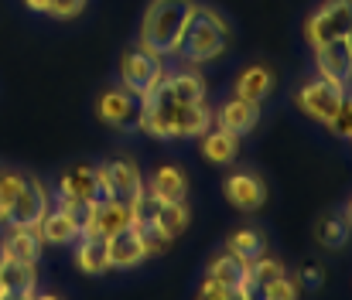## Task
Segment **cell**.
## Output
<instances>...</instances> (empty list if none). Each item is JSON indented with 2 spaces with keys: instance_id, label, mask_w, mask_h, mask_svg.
<instances>
[{
  "instance_id": "obj_1",
  "label": "cell",
  "mask_w": 352,
  "mask_h": 300,
  "mask_svg": "<svg viewBox=\"0 0 352 300\" xmlns=\"http://www.w3.org/2000/svg\"><path fill=\"white\" fill-rule=\"evenodd\" d=\"M212 126V109L209 102H178L168 96L164 86H157L144 100V119L140 133L154 140H195Z\"/></svg>"
},
{
  "instance_id": "obj_2",
  "label": "cell",
  "mask_w": 352,
  "mask_h": 300,
  "mask_svg": "<svg viewBox=\"0 0 352 300\" xmlns=\"http://www.w3.org/2000/svg\"><path fill=\"white\" fill-rule=\"evenodd\" d=\"M226 48H230V24H226V17L219 10L199 3L192 10V17H188V24H185L171 58H178L182 65L199 69L206 62H216Z\"/></svg>"
},
{
  "instance_id": "obj_3",
  "label": "cell",
  "mask_w": 352,
  "mask_h": 300,
  "mask_svg": "<svg viewBox=\"0 0 352 300\" xmlns=\"http://www.w3.org/2000/svg\"><path fill=\"white\" fill-rule=\"evenodd\" d=\"M195 7H199L195 0H151L147 10H144V21H140V41L137 45L161 55V58H171Z\"/></svg>"
},
{
  "instance_id": "obj_4",
  "label": "cell",
  "mask_w": 352,
  "mask_h": 300,
  "mask_svg": "<svg viewBox=\"0 0 352 300\" xmlns=\"http://www.w3.org/2000/svg\"><path fill=\"white\" fill-rule=\"evenodd\" d=\"M164 62H168V58H161V55H154V51H147V48H140V45L126 48V51L120 55V86H123L126 93L147 100V96L161 86V79L168 76V65H164Z\"/></svg>"
},
{
  "instance_id": "obj_5",
  "label": "cell",
  "mask_w": 352,
  "mask_h": 300,
  "mask_svg": "<svg viewBox=\"0 0 352 300\" xmlns=\"http://www.w3.org/2000/svg\"><path fill=\"white\" fill-rule=\"evenodd\" d=\"M352 34V3L349 0H322L308 21H305V41L311 48H322L329 41L349 38Z\"/></svg>"
},
{
  "instance_id": "obj_6",
  "label": "cell",
  "mask_w": 352,
  "mask_h": 300,
  "mask_svg": "<svg viewBox=\"0 0 352 300\" xmlns=\"http://www.w3.org/2000/svg\"><path fill=\"white\" fill-rule=\"evenodd\" d=\"M96 116L103 126H110L113 133H140V119H144V100L126 93L123 86L107 89L96 102Z\"/></svg>"
},
{
  "instance_id": "obj_7",
  "label": "cell",
  "mask_w": 352,
  "mask_h": 300,
  "mask_svg": "<svg viewBox=\"0 0 352 300\" xmlns=\"http://www.w3.org/2000/svg\"><path fill=\"white\" fill-rule=\"evenodd\" d=\"M96 174H100V188H103V198L110 201H123V205H137V198L144 195V174L137 164L130 161H103L96 164Z\"/></svg>"
},
{
  "instance_id": "obj_8",
  "label": "cell",
  "mask_w": 352,
  "mask_h": 300,
  "mask_svg": "<svg viewBox=\"0 0 352 300\" xmlns=\"http://www.w3.org/2000/svg\"><path fill=\"white\" fill-rule=\"evenodd\" d=\"M349 100V93L346 89H339L336 82H329V79H308L305 86H298V93H294V106L308 116V119H315V123H329L332 119V113L342 106V102Z\"/></svg>"
},
{
  "instance_id": "obj_9",
  "label": "cell",
  "mask_w": 352,
  "mask_h": 300,
  "mask_svg": "<svg viewBox=\"0 0 352 300\" xmlns=\"http://www.w3.org/2000/svg\"><path fill=\"white\" fill-rule=\"evenodd\" d=\"M48 205H52L48 188H45L38 178H28V174H24V181H21L17 195H14V201H10V211H7V222H3V229H7V225L34 229V225L41 222V215L48 211Z\"/></svg>"
},
{
  "instance_id": "obj_10",
  "label": "cell",
  "mask_w": 352,
  "mask_h": 300,
  "mask_svg": "<svg viewBox=\"0 0 352 300\" xmlns=\"http://www.w3.org/2000/svg\"><path fill=\"white\" fill-rule=\"evenodd\" d=\"M206 277L216 280V284H223V287L233 294V300L253 297V290H250V263H243L230 249H219V253L206 263Z\"/></svg>"
},
{
  "instance_id": "obj_11",
  "label": "cell",
  "mask_w": 352,
  "mask_h": 300,
  "mask_svg": "<svg viewBox=\"0 0 352 300\" xmlns=\"http://www.w3.org/2000/svg\"><path fill=\"white\" fill-rule=\"evenodd\" d=\"M55 198H69V201H96L103 198V188H100V174H96V164H69L62 174H58V185H55Z\"/></svg>"
},
{
  "instance_id": "obj_12",
  "label": "cell",
  "mask_w": 352,
  "mask_h": 300,
  "mask_svg": "<svg viewBox=\"0 0 352 300\" xmlns=\"http://www.w3.org/2000/svg\"><path fill=\"white\" fill-rule=\"evenodd\" d=\"M349 69H352V38L329 41L322 48H315V72L329 82H336L339 89L349 93Z\"/></svg>"
},
{
  "instance_id": "obj_13",
  "label": "cell",
  "mask_w": 352,
  "mask_h": 300,
  "mask_svg": "<svg viewBox=\"0 0 352 300\" xmlns=\"http://www.w3.org/2000/svg\"><path fill=\"white\" fill-rule=\"evenodd\" d=\"M107 259H110V270H133L147 259V249L133 222L117 229L113 235H107Z\"/></svg>"
},
{
  "instance_id": "obj_14",
  "label": "cell",
  "mask_w": 352,
  "mask_h": 300,
  "mask_svg": "<svg viewBox=\"0 0 352 300\" xmlns=\"http://www.w3.org/2000/svg\"><path fill=\"white\" fill-rule=\"evenodd\" d=\"M260 123V102H250V100H226L219 109H212V126L226 130V133H236V137H246L253 133Z\"/></svg>"
},
{
  "instance_id": "obj_15",
  "label": "cell",
  "mask_w": 352,
  "mask_h": 300,
  "mask_svg": "<svg viewBox=\"0 0 352 300\" xmlns=\"http://www.w3.org/2000/svg\"><path fill=\"white\" fill-rule=\"evenodd\" d=\"M34 229H38V235H41L45 246H76V239L86 232V229H82L62 205H55V201L48 205V211L41 215V222H38Z\"/></svg>"
},
{
  "instance_id": "obj_16",
  "label": "cell",
  "mask_w": 352,
  "mask_h": 300,
  "mask_svg": "<svg viewBox=\"0 0 352 300\" xmlns=\"http://www.w3.org/2000/svg\"><path fill=\"white\" fill-rule=\"evenodd\" d=\"M0 297L10 300H28L38 297V270L34 263H21V259H7L0 263Z\"/></svg>"
},
{
  "instance_id": "obj_17",
  "label": "cell",
  "mask_w": 352,
  "mask_h": 300,
  "mask_svg": "<svg viewBox=\"0 0 352 300\" xmlns=\"http://www.w3.org/2000/svg\"><path fill=\"white\" fill-rule=\"evenodd\" d=\"M223 192H226L230 205L239 208V211H256L267 201V185L253 171H236V174H230L226 185H223Z\"/></svg>"
},
{
  "instance_id": "obj_18",
  "label": "cell",
  "mask_w": 352,
  "mask_h": 300,
  "mask_svg": "<svg viewBox=\"0 0 352 300\" xmlns=\"http://www.w3.org/2000/svg\"><path fill=\"white\" fill-rule=\"evenodd\" d=\"M41 249H45V242H41L38 229L7 225V232L0 235V256H7V259H21V263H34L38 266Z\"/></svg>"
},
{
  "instance_id": "obj_19",
  "label": "cell",
  "mask_w": 352,
  "mask_h": 300,
  "mask_svg": "<svg viewBox=\"0 0 352 300\" xmlns=\"http://www.w3.org/2000/svg\"><path fill=\"white\" fill-rule=\"evenodd\" d=\"M76 266L86 273V277H103L110 270V259H107V235L100 232H82L76 239Z\"/></svg>"
},
{
  "instance_id": "obj_20",
  "label": "cell",
  "mask_w": 352,
  "mask_h": 300,
  "mask_svg": "<svg viewBox=\"0 0 352 300\" xmlns=\"http://www.w3.org/2000/svg\"><path fill=\"white\" fill-rule=\"evenodd\" d=\"M161 86L168 89V96H175L178 102H206L209 100L206 79H202L192 65H182L178 72H168V76L161 79Z\"/></svg>"
},
{
  "instance_id": "obj_21",
  "label": "cell",
  "mask_w": 352,
  "mask_h": 300,
  "mask_svg": "<svg viewBox=\"0 0 352 300\" xmlns=\"http://www.w3.org/2000/svg\"><path fill=\"white\" fill-rule=\"evenodd\" d=\"M199 147H202V157L209 161V164H233L236 157H239V137L236 133H226V130H219V126H209L202 137H199Z\"/></svg>"
},
{
  "instance_id": "obj_22",
  "label": "cell",
  "mask_w": 352,
  "mask_h": 300,
  "mask_svg": "<svg viewBox=\"0 0 352 300\" xmlns=\"http://www.w3.org/2000/svg\"><path fill=\"white\" fill-rule=\"evenodd\" d=\"M144 185H147V192L157 201H185V195H188V178H185V171L175 168V164L157 168V171L151 174V181H144Z\"/></svg>"
},
{
  "instance_id": "obj_23",
  "label": "cell",
  "mask_w": 352,
  "mask_h": 300,
  "mask_svg": "<svg viewBox=\"0 0 352 300\" xmlns=\"http://www.w3.org/2000/svg\"><path fill=\"white\" fill-rule=\"evenodd\" d=\"M349 229H352V222H349V198H346L339 211H329V215L318 218L315 239H318L325 249H342V246L349 242Z\"/></svg>"
},
{
  "instance_id": "obj_24",
  "label": "cell",
  "mask_w": 352,
  "mask_h": 300,
  "mask_svg": "<svg viewBox=\"0 0 352 300\" xmlns=\"http://www.w3.org/2000/svg\"><path fill=\"white\" fill-rule=\"evenodd\" d=\"M274 89V72L267 65H250L239 72V79L233 82V96L250 102H263Z\"/></svg>"
},
{
  "instance_id": "obj_25",
  "label": "cell",
  "mask_w": 352,
  "mask_h": 300,
  "mask_svg": "<svg viewBox=\"0 0 352 300\" xmlns=\"http://www.w3.org/2000/svg\"><path fill=\"white\" fill-rule=\"evenodd\" d=\"M151 222L175 242V239L188 229V205H185V201H154Z\"/></svg>"
},
{
  "instance_id": "obj_26",
  "label": "cell",
  "mask_w": 352,
  "mask_h": 300,
  "mask_svg": "<svg viewBox=\"0 0 352 300\" xmlns=\"http://www.w3.org/2000/svg\"><path fill=\"white\" fill-rule=\"evenodd\" d=\"M226 249L236 253L243 263H253V259H260L267 253V235L260 229H253V225H243L226 239Z\"/></svg>"
},
{
  "instance_id": "obj_27",
  "label": "cell",
  "mask_w": 352,
  "mask_h": 300,
  "mask_svg": "<svg viewBox=\"0 0 352 300\" xmlns=\"http://www.w3.org/2000/svg\"><path fill=\"white\" fill-rule=\"evenodd\" d=\"M287 270H284V263L280 259H274V256H260V259H253L250 263V290H253V297H260L263 294V287L267 284H274L277 277H284Z\"/></svg>"
},
{
  "instance_id": "obj_28",
  "label": "cell",
  "mask_w": 352,
  "mask_h": 300,
  "mask_svg": "<svg viewBox=\"0 0 352 300\" xmlns=\"http://www.w3.org/2000/svg\"><path fill=\"white\" fill-rule=\"evenodd\" d=\"M260 297H267V300H294V297H301V284H298V277L284 273V277H277L274 284H267Z\"/></svg>"
},
{
  "instance_id": "obj_29",
  "label": "cell",
  "mask_w": 352,
  "mask_h": 300,
  "mask_svg": "<svg viewBox=\"0 0 352 300\" xmlns=\"http://www.w3.org/2000/svg\"><path fill=\"white\" fill-rule=\"evenodd\" d=\"M325 130H329L332 137H339V140H349L352 137V106H349V100L332 113V119L325 123Z\"/></svg>"
},
{
  "instance_id": "obj_30",
  "label": "cell",
  "mask_w": 352,
  "mask_h": 300,
  "mask_svg": "<svg viewBox=\"0 0 352 300\" xmlns=\"http://www.w3.org/2000/svg\"><path fill=\"white\" fill-rule=\"evenodd\" d=\"M82 10H86V0H48V7H45V14L55 21H72Z\"/></svg>"
},
{
  "instance_id": "obj_31",
  "label": "cell",
  "mask_w": 352,
  "mask_h": 300,
  "mask_svg": "<svg viewBox=\"0 0 352 300\" xmlns=\"http://www.w3.org/2000/svg\"><path fill=\"white\" fill-rule=\"evenodd\" d=\"M298 284H301L305 290H318V287L325 284V266H322V263L305 266V270H301V277H298Z\"/></svg>"
},
{
  "instance_id": "obj_32",
  "label": "cell",
  "mask_w": 352,
  "mask_h": 300,
  "mask_svg": "<svg viewBox=\"0 0 352 300\" xmlns=\"http://www.w3.org/2000/svg\"><path fill=\"white\" fill-rule=\"evenodd\" d=\"M199 297L202 300H233V294H230L223 284H216V280L202 277V284H199Z\"/></svg>"
},
{
  "instance_id": "obj_33",
  "label": "cell",
  "mask_w": 352,
  "mask_h": 300,
  "mask_svg": "<svg viewBox=\"0 0 352 300\" xmlns=\"http://www.w3.org/2000/svg\"><path fill=\"white\" fill-rule=\"evenodd\" d=\"M28 10H34V14H45V7H48V0H21Z\"/></svg>"
},
{
  "instance_id": "obj_34",
  "label": "cell",
  "mask_w": 352,
  "mask_h": 300,
  "mask_svg": "<svg viewBox=\"0 0 352 300\" xmlns=\"http://www.w3.org/2000/svg\"><path fill=\"white\" fill-rule=\"evenodd\" d=\"M0 263H3V256H0Z\"/></svg>"
}]
</instances>
